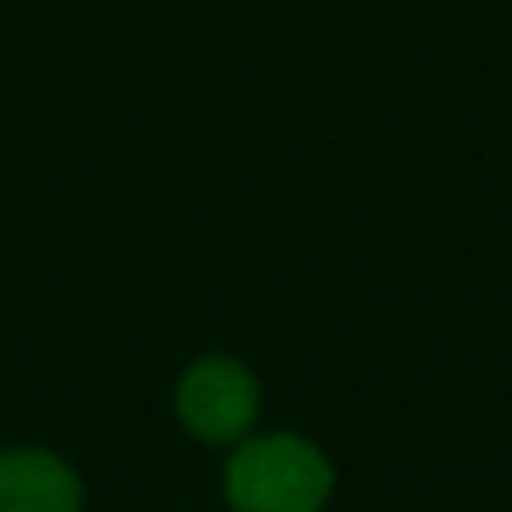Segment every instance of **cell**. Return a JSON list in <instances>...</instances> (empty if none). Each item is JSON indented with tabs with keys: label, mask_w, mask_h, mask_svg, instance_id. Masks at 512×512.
I'll use <instances>...</instances> for the list:
<instances>
[{
	"label": "cell",
	"mask_w": 512,
	"mask_h": 512,
	"mask_svg": "<svg viewBox=\"0 0 512 512\" xmlns=\"http://www.w3.org/2000/svg\"><path fill=\"white\" fill-rule=\"evenodd\" d=\"M333 463L297 432H252L230 450L225 499L234 512H324Z\"/></svg>",
	"instance_id": "cell-1"
},
{
	"label": "cell",
	"mask_w": 512,
	"mask_h": 512,
	"mask_svg": "<svg viewBox=\"0 0 512 512\" xmlns=\"http://www.w3.org/2000/svg\"><path fill=\"white\" fill-rule=\"evenodd\" d=\"M261 414V382L234 355H203L176 382V418L194 441L234 450Z\"/></svg>",
	"instance_id": "cell-2"
},
{
	"label": "cell",
	"mask_w": 512,
	"mask_h": 512,
	"mask_svg": "<svg viewBox=\"0 0 512 512\" xmlns=\"http://www.w3.org/2000/svg\"><path fill=\"white\" fill-rule=\"evenodd\" d=\"M86 490L63 454L45 445L0 450V512H81Z\"/></svg>",
	"instance_id": "cell-3"
}]
</instances>
